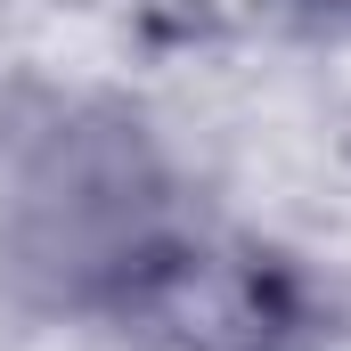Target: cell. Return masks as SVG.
<instances>
[{"label": "cell", "instance_id": "1", "mask_svg": "<svg viewBox=\"0 0 351 351\" xmlns=\"http://www.w3.org/2000/svg\"><path fill=\"white\" fill-rule=\"evenodd\" d=\"M8 269L41 302H123L180 254L172 180L139 123L123 114H58L16 156L8 221H0Z\"/></svg>", "mask_w": 351, "mask_h": 351}, {"label": "cell", "instance_id": "2", "mask_svg": "<svg viewBox=\"0 0 351 351\" xmlns=\"http://www.w3.org/2000/svg\"><path fill=\"white\" fill-rule=\"evenodd\" d=\"M302 8H319V16H351V0H302Z\"/></svg>", "mask_w": 351, "mask_h": 351}]
</instances>
